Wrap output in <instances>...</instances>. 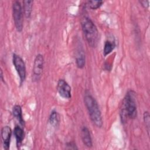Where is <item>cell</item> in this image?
<instances>
[{
    "label": "cell",
    "mask_w": 150,
    "mask_h": 150,
    "mask_svg": "<svg viewBox=\"0 0 150 150\" xmlns=\"http://www.w3.org/2000/svg\"><path fill=\"white\" fill-rule=\"evenodd\" d=\"M81 25L88 44L91 47H96L98 42V31L96 26L92 20L87 16L82 18Z\"/></svg>",
    "instance_id": "cell-1"
},
{
    "label": "cell",
    "mask_w": 150,
    "mask_h": 150,
    "mask_svg": "<svg viewBox=\"0 0 150 150\" xmlns=\"http://www.w3.org/2000/svg\"><path fill=\"white\" fill-rule=\"evenodd\" d=\"M84 103L92 122L97 127H101L103 125L101 113L96 99L90 94H86L84 98Z\"/></svg>",
    "instance_id": "cell-2"
},
{
    "label": "cell",
    "mask_w": 150,
    "mask_h": 150,
    "mask_svg": "<svg viewBox=\"0 0 150 150\" xmlns=\"http://www.w3.org/2000/svg\"><path fill=\"white\" fill-rule=\"evenodd\" d=\"M121 114L122 122H124V120L127 119V117L131 119L136 118L137 115V109L134 91L129 90L126 93L123 100Z\"/></svg>",
    "instance_id": "cell-3"
},
{
    "label": "cell",
    "mask_w": 150,
    "mask_h": 150,
    "mask_svg": "<svg viewBox=\"0 0 150 150\" xmlns=\"http://www.w3.org/2000/svg\"><path fill=\"white\" fill-rule=\"evenodd\" d=\"M23 9L19 1H15L12 4V16L16 29L21 32L23 29Z\"/></svg>",
    "instance_id": "cell-4"
},
{
    "label": "cell",
    "mask_w": 150,
    "mask_h": 150,
    "mask_svg": "<svg viewBox=\"0 0 150 150\" xmlns=\"http://www.w3.org/2000/svg\"><path fill=\"white\" fill-rule=\"evenodd\" d=\"M12 63L20 79V85H22L26 79V66L22 58L19 55L13 53Z\"/></svg>",
    "instance_id": "cell-5"
},
{
    "label": "cell",
    "mask_w": 150,
    "mask_h": 150,
    "mask_svg": "<svg viewBox=\"0 0 150 150\" xmlns=\"http://www.w3.org/2000/svg\"><path fill=\"white\" fill-rule=\"evenodd\" d=\"M44 65V58L42 54H38L36 56L33 66V74L32 80L33 81H38L40 79L43 69Z\"/></svg>",
    "instance_id": "cell-6"
},
{
    "label": "cell",
    "mask_w": 150,
    "mask_h": 150,
    "mask_svg": "<svg viewBox=\"0 0 150 150\" xmlns=\"http://www.w3.org/2000/svg\"><path fill=\"white\" fill-rule=\"evenodd\" d=\"M57 90L59 95L66 99H70L71 97V87L64 80L59 79L57 84Z\"/></svg>",
    "instance_id": "cell-7"
},
{
    "label": "cell",
    "mask_w": 150,
    "mask_h": 150,
    "mask_svg": "<svg viewBox=\"0 0 150 150\" xmlns=\"http://www.w3.org/2000/svg\"><path fill=\"white\" fill-rule=\"evenodd\" d=\"M12 135V129L8 126H4L1 129V137L3 142L4 148L6 150H8L10 146L11 137Z\"/></svg>",
    "instance_id": "cell-8"
},
{
    "label": "cell",
    "mask_w": 150,
    "mask_h": 150,
    "mask_svg": "<svg viewBox=\"0 0 150 150\" xmlns=\"http://www.w3.org/2000/svg\"><path fill=\"white\" fill-rule=\"evenodd\" d=\"M81 137L84 145H86L87 147H88V148H90L92 146L93 142H92L91 137L90 135V131L87 127L84 126L81 128Z\"/></svg>",
    "instance_id": "cell-9"
},
{
    "label": "cell",
    "mask_w": 150,
    "mask_h": 150,
    "mask_svg": "<svg viewBox=\"0 0 150 150\" xmlns=\"http://www.w3.org/2000/svg\"><path fill=\"white\" fill-rule=\"evenodd\" d=\"M13 134L16 139V146L18 148H19L24 138V131L23 128L19 125H16L14 128Z\"/></svg>",
    "instance_id": "cell-10"
},
{
    "label": "cell",
    "mask_w": 150,
    "mask_h": 150,
    "mask_svg": "<svg viewBox=\"0 0 150 150\" xmlns=\"http://www.w3.org/2000/svg\"><path fill=\"white\" fill-rule=\"evenodd\" d=\"M12 114L13 117L17 119L22 126L25 125V121L22 116V108L19 105H15L13 106L12 108Z\"/></svg>",
    "instance_id": "cell-11"
},
{
    "label": "cell",
    "mask_w": 150,
    "mask_h": 150,
    "mask_svg": "<svg viewBox=\"0 0 150 150\" xmlns=\"http://www.w3.org/2000/svg\"><path fill=\"white\" fill-rule=\"evenodd\" d=\"M33 1H24L23 2V12L26 18H29L32 11Z\"/></svg>",
    "instance_id": "cell-12"
},
{
    "label": "cell",
    "mask_w": 150,
    "mask_h": 150,
    "mask_svg": "<svg viewBox=\"0 0 150 150\" xmlns=\"http://www.w3.org/2000/svg\"><path fill=\"white\" fill-rule=\"evenodd\" d=\"M115 47V43L114 40L112 41L110 40H107L105 42L104 46V49H103L104 56H106L107 55L109 54L114 49Z\"/></svg>",
    "instance_id": "cell-13"
},
{
    "label": "cell",
    "mask_w": 150,
    "mask_h": 150,
    "mask_svg": "<svg viewBox=\"0 0 150 150\" xmlns=\"http://www.w3.org/2000/svg\"><path fill=\"white\" fill-rule=\"evenodd\" d=\"M49 121L50 124L53 126L54 127H57L59 124V115L58 112L55 111L53 110L49 116Z\"/></svg>",
    "instance_id": "cell-14"
},
{
    "label": "cell",
    "mask_w": 150,
    "mask_h": 150,
    "mask_svg": "<svg viewBox=\"0 0 150 150\" xmlns=\"http://www.w3.org/2000/svg\"><path fill=\"white\" fill-rule=\"evenodd\" d=\"M76 62L77 67H79V69H82L84 67L86 62L85 55L83 51L80 50V52H79L76 57Z\"/></svg>",
    "instance_id": "cell-15"
},
{
    "label": "cell",
    "mask_w": 150,
    "mask_h": 150,
    "mask_svg": "<svg viewBox=\"0 0 150 150\" xmlns=\"http://www.w3.org/2000/svg\"><path fill=\"white\" fill-rule=\"evenodd\" d=\"M103 4V1H89L88 4L89 7L92 9H97L99 8Z\"/></svg>",
    "instance_id": "cell-16"
},
{
    "label": "cell",
    "mask_w": 150,
    "mask_h": 150,
    "mask_svg": "<svg viewBox=\"0 0 150 150\" xmlns=\"http://www.w3.org/2000/svg\"><path fill=\"white\" fill-rule=\"evenodd\" d=\"M143 119L144 121L145 125V127H146V129L148 132H149V125H150V115L148 111H145L144 112L143 115Z\"/></svg>",
    "instance_id": "cell-17"
},
{
    "label": "cell",
    "mask_w": 150,
    "mask_h": 150,
    "mask_svg": "<svg viewBox=\"0 0 150 150\" xmlns=\"http://www.w3.org/2000/svg\"><path fill=\"white\" fill-rule=\"evenodd\" d=\"M139 2L141 5V6L144 8H147L149 6V1H139Z\"/></svg>",
    "instance_id": "cell-18"
},
{
    "label": "cell",
    "mask_w": 150,
    "mask_h": 150,
    "mask_svg": "<svg viewBox=\"0 0 150 150\" xmlns=\"http://www.w3.org/2000/svg\"><path fill=\"white\" fill-rule=\"evenodd\" d=\"M67 146L69 147V149H77V148L76 147V144L73 142H70L67 144Z\"/></svg>",
    "instance_id": "cell-19"
},
{
    "label": "cell",
    "mask_w": 150,
    "mask_h": 150,
    "mask_svg": "<svg viewBox=\"0 0 150 150\" xmlns=\"http://www.w3.org/2000/svg\"><path fill=\"white\" fill-rule=\"evenodd\" d=\"M1 80L2 81H4V77H3V73H2V70H1Z\"/></svg>",
    "instance_id": "cell-20"
}]
</instances>
